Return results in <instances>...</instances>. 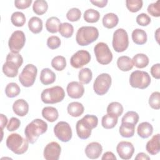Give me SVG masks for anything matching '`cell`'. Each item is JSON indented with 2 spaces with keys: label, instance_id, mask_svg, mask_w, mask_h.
I'll return each instance as SVG.
<instances>
[{
  "label": "cell",
  "instance_id": "f35d334b",
  "mask_svg": "<svg viewBox=\"0 0 160 160\" xmlns=\"http://www.w3.org/2000/svg\"><path fill=\"white\" fill-rule=\"evenodd\" d=\"M21 92L19 86L15 82H10L7 84L5 88V94L7 97L12 98L18 96Z\"/></svg>",
  "mask_w": 160,
  "mask_h": 160
},
{
  "label": "cell",
  "instance_id": "7a4b0ae2",
  "mask_svg": "<svg viewBox=\"0 0 160 160\" xmlns=\"http://www.w3.org/2000/svg\"><path fill=\"white\" fill-rule=\"evenodd\" d=\"M48 129V124L41 119H35L29 123L24 129L26 139L31 144L36 142L39 136L45 133Z\"/></svg>",
  "mask_w": 160,
  "mask_h": 160
},
{
  "label": "cell",
  "instance_id": "cb8c5ba5",
  "mask_svg": "<svg viewBox=\"0 0 160 160\" xmlns=\"http://www.w3.org/2000/svg\"><path fill=\"white\" fill-rule=\"evenodd\" d=\"M118 22L119 18L118 16L113 12L106 14L102 18V24L108 29H112L116 27Z\"/></svg>",
  "mask_w": 160,
  "mask_h": 160
},
{
  "label": "cell",
  "instance_id": "816d5d0a",
  "mask_svg": "<svg viewBox=\"0 0 160 160\" xmlns=\"http://www.w3.org/2000/svg\"><path fill=\"white\" fill-rule=\"evenodd\" d=\"M151 74L154 78L156 79H159L160 78V64L159 63L155 64L151 68Z\"/></svg>",
  "mask_w": 160,
  "mask_h": 160
},
{
  "label": "cell",
  "instance_id": "7bdbcfd3",
  "mask_svg": "<svg viewBox=\"0 0 160 160\" xmlns=\"http://www.w3.org/2000/svg\"><path fill=\"white\" fill-rule=\"evenodd\" d=\"M6 61H10L15 64L19 68L23 62V58L22 56L19 53L9 52L6 56Z\"/></svg>",
  "mask_w": 160,
  "mask_h": 160
},
{
  "label": "cell",
  "instance_id": "9c48e42d",
  "mask_svg": "<svg viewBox=\"0 0 160 160\" xmlns=\"http://www.w3.org/2000/svg\"><path fill=\"white\" fill-rule=\"evenodd\" d=\"M97 61L102 65H107L112 60V54L107 44L100 42L94 48Z\"/></svg>",
  "mask_w": 160,
  "mask_h": 160
},
{
  "label": "cell",
  "instance_id": "3957f363",
  "mask_svg": "<svg viewBox=\"0 0 160 160\" xmlns=\"http://www.w3.org/2000/svg\"><path fill=\"white\" fill-rule=\"evenodd\" d=\"M99 37V31L94 26H82L78 29L76 41L81 46L90 44L97 40Z\"/></svg>",
  "mask_w": 160,
  "mask_h": 160
},
{
  "label": "cell",
  "instance_id": "bcb514c9",
  "mask_svg": "<svg viewBox=\"0 0 160 160\" xmlns=\"http://www.w3.org/2000/svg\"><path fill=\"white\" fill-rule=\"evenodd\" d=\"M81 12L76 8H73L70 9L66 13L67 19L71 22H74L78 21L81 18Z\"/></svg>",
  "mask_w": 160,
  "mask_h": 160
},
{
  "label": "cell",
  "instance_id": "74e56055",
  "mask_svg": "<svg viewBox=\"0 0 160 160\" xmlns=\"http://www.w3.org/2000/svg\"><path fill=\"white\" fill-rule=\"evenodd\" d=\"M12 24L16 27H22L26 22L25 15L20 11L13 12L11 16Z\"/></svg>",
  "mask_w": 160,
  "mask_h": 160
},
{
  "label": "cell",
  "instance_id": "2e32d148",
  "mask_svg": "<svg viewBox=\"0 0 160 160\" xmlns=\"http://www.w3.org/2000/svg\"><path fill=\"white\" fill-rule=\"evenodd\" d=\"M68 96L72 99H79L81 98L84 92V88L81 82L78 81L70 82L66 88Z\"/></svg>",
  "mask_w": 160,
  "mask_h": 160
},
{
  "label": "cell",
  "instance_id": "ab89813d",
  "mask_svg": "<svg viewBox=\"0 0 160 160\" xmlns=\"http://www.w3.org/2000/svg\"><path fill=\"white\" fill-rule=\"evenodd\" d=\"M51 64L55 70L61 71L66 66V60L62 56H57L52 59Z\"/></svg>",
  "mask_w": 160,
  "mask_h": 160
},
{
  "label": "cell",
  "instance_id": "836d02e7",
  "mask_svg": "<svg viewBox=\"0 0 160 160\" xmlns=\"http://www.w3.org/2000/svg\"><path fill=\"white\" fill-rule=\"evenodd\" d=\"M123 107L122 104L118 102H112L109 104L107 108V113L119 117L123 112Z\"/></svg>",
  "mask_w": 160,
  "mask_h": 160
},
{
  "label": "cell",
  "instance_id": "484cf974",
  "mask_svg": "<svg viewBox=\"0 0 160 160\" xmlns=\"http://www.w3.org/2000/svg\"><path fill=\"white\" fill-rule=\"evenodd\" d=\"M119 132L122 137L131 138L134 134L135 125L128 122H122L119 127Z\"/></svg>",
  "mask_w": 160,
  "mask_h": 160
},
{
  "label": "cell",
  "instance_id": "f907efd6",
  "mask_svg": "<svg viewBox=\"0 0 160 160\" xmlns=\"http://www.w3.org/2000/svg\"><path fill=\"white\" fill-rule=\"evenodd\" d=\"M32 3V0H16L14 5L19 9H24L28 8Z\"/></svg>",
  "mask_w": 160,
  "mask_h": 160
},
{
  "label": "cell",
  "instance_id": "44dd1931",
  "mask_svg": "<svg viewBox=\"0 0 160 160\" xmlns=\"http://www.w3.org/2000/svg\"><path fill=\"white\" fill-rule=\"evenodd\" d=\"M153 132V127L148 122L140 123L137 128V133L139 137L146 139L151 136Z\"/></svg>",
  "mask_w": 160,
  "mask_h": 160
},
{
  "label": "cell",
  "instance_id": "4316f807",
  "mask_svg": "<svg viewBox=\"0 0 160 160\" xmlns=\"http://www.w3.org/2000/svg\"><path fill=\"white\" fill-rule=\"evenodd\" d=\"M147 34L141 29H135L132 32V39L133 42L138 45H142L147 42Z\"/></svg>",
  "mask_w": 160,
  "mask_h": 160
},
{
  "label": "cell",
  "instance_id": "e575fe53",
  "mask_svg": "<svg viewBox=\"0 0 160 160\" xmlns=\"http://www.w3.org/2000/svg\"><path fill=\"white\" fill-rule=\"evenodd\" d=\"M48 4L44 0H36L32 5V10L37 15H42L48 10Z\"/></svg>",
  "mask_w": 160,
  "mask_h": 160
},
{
  "label": "cell",
  "instance_id": "11a10c76",
  "mask_svg": "<svg viewBox=\"0 0 160 160\" xmlns=\"http://www.w3.org/2000/svg\"><path fill=\"white\" fill-rule=\"evenodd\" d=\"M0 119H1V131H2V129H4V128L7 125L8 118L4 114H0Z\"/></svg>",
  "mask_w": 160,
  "mask_h": 160
},
{
  "label": "cell",
  "instance_id": "ee69618b",
  "mask_svg": "<svg viewBox=\"0 0 160 160\" xmlns=\"http://www.w3.org/2000/svg\"><path fill=\"white\" fill-rule=\"evenodd\" d=\"M149 104L154 109L160 108V92L158 91L153 92L149 98Z\"/></svg>",
  "mask_w": 160,
  "mask_h": 160
},
{
  "label": "cell",
  "instance_id": "ba28073f",
  "mask_svg": "<svg viewBox=\"0 0 160 160\" xmlns=\"http://www.w3.org/2000/svg\"><path fill=\"white\" fill-rule=\"evenodd\" d=\"M37 73V68L32 64H28L25 66L19 75V81L24 87H31L35 82Z\"/></svg>",
  "mask_w": 160,
  "mask_h": 160
},
{
  "label": "cell",
  "instance_id": "8fae6325",
  "mask_svg": "<svg viewBox=\"0 0 160 160\" xmlns=\"http://www.w3.org/2000/svg\"><path fill=\"white\" fill-rule=\"evenodd\" d=\"M26 42V36L23 31H14L9 39L8 46L12 52L18 53L24 47Z\"/></svg>",
  "mask_w": 160,
  "mask_h": 160
},
{
  "label": "cell",
  "instance_id": "277c9868",
  "mask_svg": "<svg viewBox=\"0 0 160 160\" xmlns=\"http://www.w3.org/2000/svg\"><path fill=\"white\" fill-rule=\"evenodd\" d=\"M6 146L14 154L20 155L25 153L29 147V141L18 133H12L6 139Z\"/></svg>",
  "mask_w": 160,
  "mask_h": 160
},
{
  "label": "cell",
  "instance_id": "ac0fdd59",
  "mask_svg": "<svg viewBox=\"0 0 160 160\" xmlns=\"http://www.w3.org/2000/svg\"><path fill=\"white\" fill-rule=\"evenodd\" d=\"M12 110L17 116H25L29 111V104L23 99H17L12 104Z\"/></svg>",
  "mask_w": 160,
  "mask_h": 160
},
{
  "label": "cell",
  "instance_id": "60d3db41",
  "mask_svg": "<svg viewBox=\"0 0 160 160\" xmlns=\"http://www.w3.org/2000/svg\"><path fill=\"white\" fill-rule=\"evenodd\" d=\"M139 118V115L136 112L129 111H128L122 118L121 122H128L136 126V124L138 122Z\"/></svg>",
  "mask_w": 160,
  "mask_h": 160
},
{
  "label": "cell",
  "instance_id": "1f68e13d",
  "mask_svg": "<svg viewBox=\"0 0 160 160\" xmlns=\"http://www.w3.org/2000/svg\"><path fill=\"white\" fill-rule=\"evenodd\" d=\"M61 24L60 20L57 17L52 16L49 18L46 22V30L51 33H56Z\"/></svg>",
  "mask_w": 160,
  "mask_h": 160
},
{
  "label": "cell",
  "instance_id": "f6af8a7d",
  "mask_svg": "<svg viewBox=\"0 0 160 160\" xmlns=\"http://www.w3.org/2000/svg\"><path fill=\"white\" fill-rule=\"evenodd\" d=\"M160 1L158 0L155 2L150 4L147 9L148 12L153 17L160 16Z\"/></svg>",
  "mask_w": 160,
  "mask_h": 160
},
{
  "label": "cell",
  "instance_id": "db71d44e",
  "mask_svg": "<svg viewBox=\"0 0 160 160\" xmlns=\"http://www.w3.org/2000/svg\"><path fill=\"white\" fill-rule=\"evenodd\" d=\"M90 2L94 6L99 8H104L105 7L108 2V0H101V1H90Z\"/></svg>",
  "mask_w": 160,
  "mask_h": 160
},
{
  "label": "cell",
  "instance_id": "d590c367",
  "mask_svg": "<svg viewBox=\"0 0 160 160\" xmlns=\"http://www.w3.org/2000/svg\"><path fill=\"white\" fill-rule=\"evenodd\" d=\"M92 78V73L89 68H82L79 71L78 78L79 82L84 84H89Z\"/></svg>",
  "mask_w": 160,
  "mask_h": 160
},
{
  "label": "cell",
  "instance_id": "5bb4252c",
  "mask_svg": "<svg viewBox=\"0 0 160 160\" xmlns=\"http://www.w3.org/2000/svg\"><path fill=\"white\" fill-rule=\"evenodd\" d=\"M61 152V146L55 141L48 143L44 148L43 155L47 160H58Z\"/></svg>",
  "mask_w": 160,
  "mask_h": 160
},
{
  "label": "cell",
  "instance_id": "9a60e30c",
  "mask_svg": "<svg viewBox=\"0 0 160 160\" xmlns=\"http://www.w3.org/2000/svg\"><path fill=\"white\" fill-rule=\"evenodd\" d=\"M116 151L122 159L128 160L132 158L134 152V148L129 141H121L116 146Z\"/></svg>",
  "mask_w": 160,
  "mask_h": 160
},
{
  "label": "cell",
  "instance_id": "7c38bea8",
  "mask_svg": "<svg viewBox=\"0 0 160 160\" xmlns=\"http://www.w3.org/2000/svg\"><path fill=\"white\" fill-rule=\"evenodd\" d=\"M54 133L59 140L64 142L69 141L72 135L70 125L65 121H59L55 125Z\"/></svg>",
  "mask_w": 160,
  "mask_h": 160
},
{
  "label": "cell",
  "instance_id": "7dc6e473",
  "mask_svg": "<svg viewBox=\"0 0 160 160\" xmlns=\"http://www.w3.org/2000/svg\"><path fill=\"white\" fill-rule=\"evenodd\" d=\"M61 39L56 36H51L47 39V46L51 49H56L58 48L61 46Z\"/></svg>",
  "mask_w": 160,
  "mask_h": 160
},
{
  "label": "cell",
  "instance_id": "6da1fadb",
  "mask_svg": "<svg viewBox=\"0 0 160 160\" xmlns=\"http://www.w3.org/2000/svg\"><path fill=\"white\" fill-rule=\"evenodd\" d=\"M98 119L95 115L86 114L76 122V129L78 136L81 139L89 138L92 129L96 128Z\"/></svg>",
  "mask_w": 160,
  "mask_h": 160
},
{
  "label": "cell",
  "instance_id": "83f0119b",
  "mask_svg": "<svg viewBox=\"0 0 160 160\" xmlns=\"http://www.w3.org/2000/svg\"><path fill=\"white\" fill-rule=\"evenodd\" d=\"M19 68L15 64L10 61H6L2 66V72L9 78H14L18 74Z\"/></svg>",
  "mask_w": 160,
  "mask_h": 160
},
{
  "label": "cell",
  "instance_id": "603a6c76",
  "mask_svg": "<svg viewBox=\"0 0 160 160\" xmlns=\"http://www.w3.org/2000/svg\"><path fill=\"white\" fill-rule=\"evenodd\" d=\"M68 114L72 117H79L84 112V106L79 102H72L69 103L67 108Z\"/></svg>",
  "mask_w": 160,
  "mask_h": 160
},
{
  "label": "cell",
  "instance_id": "7402d4cb",
  "mask_svg": "<svg viewBox=\"0 0 160 160\" xmlns=\"http://www.w3.org/2000/svg\"><path fill=\"white\" fill-rule=\"evenodd\" d=\"M42 117L50 122L56 121L59 117V113L56 108L52 106H47L42 110Z\"/></svg>",
  "mask_w": 160,
  "mask_h": 160
},
{
  "label": "cell",
  "instance_id": "c3c4849f",
  "mask_svg": "<svg viewBox=\"0 0 160 160\" xmlns=\"http://www.w3.org/2000/svg\"><path fill=\"white\" fill-rule=\"evenodd\" d=\"M136 22L141 26H146L149 25L151 21V18L145 13H141L136 17Z\"/></svg>",
  "mask_w": 160,
  "mask_h": 160
},
{
  "label": "cell",
  "instance_id": "e0dca14e",
  "mask_svg": "<svg viewBox=\"0 0 160 160\" xmlns=\"http://www.w3.org/2000/svg\"><path fill=\"white\" fill-rule=\"evenodd\" d=\"M86 156L91 159H98L102 152L101 144L98 142H92L87 145L85 148Z\"/></svg>",
  "mask_w": 160,
  "mask_h": 160
},
{
  "label": "cell",
  "instance_id": "8d00e7d4",
  "mask_svg": "<svg viewBox=\"0 0 160 160\" xmlns=\"http://www.w3.org/2000/svg\"><path fill=\"white\" fill-rule=\"evenodd\" d=\"M58 31L62 37L69 38L73 34L74 28L73 26L69 22H63L60 24Z\"/></svg>",
  "mask_w": 160,
  "mask_h": 160
},
{
  "label": "cell",
  "instance_id": "b9f144b4",
  "mask_svg": "<svg viewBox=\"0 0 160 160\" xmlns=\"http://www.w3.org/2000/svg\"><path fill=\"white\" fill-rule=\"evenodd\" d=\"M143 2L142 0H126V5L128 9L132 12L139 11L142 7Z\"/></svg>",
  "mask_w": 160,
  "mask_h": 160
},
{
  "label": "cell",
  "instance_id": "ffe728a7",
  "mask_svg": "<svg viewBox=\"0 0 160 160\" xmlns=\"http://www.w3.org/2000/svg\"><path fill=\"white\" fill-rule=\"evenodd\" d=\"M41 82L44 85L52 84L56 80L55 73L49 68H44L41 70L39 78Z\"/></svg>",
  "mask_w": 160,
  "mask_h": 160
},
{
  "label": "cell",
  "instance_id": "9f6ffc18",
  "mask_svg": "<svg viewBox=\"0 0 160 160\" xmlns=\"http://www.w3.org/2000/svg\"><path fill=\"white\" fill-rule=\"evenodd\" d=\"M135 159L136 160H149L150 158L145 154L144 152H139L135 157Z\"/></svg>",
  "mask_w": 160,
  "mask_h": 160
},
{
  "label": "cell",
  "instance_id": "d6986e66",
  "mask_svg": "<svg viewBox=\"0 0 160 160\" xmlns=\"http://www.w3.org/2000/svg\"><path fill=\"white\" fill-rule=\"evenodd\" d=\"M160 134L154 135L152 138L146 143V149L151 155L157 154L160 151Z\"/></svg>",
  "mask_w": 160,
  "mask_h": 160
},
{
  "label": "cell",
  "instance_id": "8992f818",
  "mask_svg": "<svg viewBox=\"0 0 160 160\" xmlns=\"http://www.w3.org/2000/svg\"><path fill=\"white\" fill-rule=\"evenodd\" d=\"M151 83V77L145 71L136 70L131 72L129 77V84L132 88L144 89Z\"/></svg>",
  "mask_w": 160,
  "mask_h": 160
},
{
  "label": "cell",
  "instance_id": "4fadbf2b",
  "mask_svg": "<svg viewBox=\"0 0 160 160\" xmlns=\"http://www.w3.org/2000/svg\"><path fill=\"white\" fill-rule=\"evenodd\" d=\"M91 61V54L86 50H79L75 52L70 59L72 67L78 69L88 64Z\"/></svg>",
  "mask_w": 160,
  "mask_h": 160
},
{
  "label": "cell",
  "instance_id": "f546056e",
  "mask_svg": "<svg viewBox=\"0 0 160 160\" xmlns=\"http://www.w3.org/2000/svg\"><path fill=\"white\" fill-rule=\"evenodd\" d=\"M133 65L138 68H144L146 67L149 62V58L145 54L139 53L134 56L132 59Z\"/></svg>",
  "mask_w": 160,
  "mask_h": 160
},
{
  "label": "cell",
  "instance_id": "52a82bcc",
  "mask_svg": "<svg viewBox=\"0 0 160 160\" xmlns=\"http://www.w3.org/2000/svg\"><path fill=\"white\" fill-rule=\"evenodd\" d=\"M112 44L114 51L118 52L126 51L129 46V38L126 31L122 28L116 29L113 34Z\"/></svg>",
  "mask_w": 160,
  "mask_h": 160
},
{
  "label": "cell",
  "instance_id": "681fc988",
  "mask_svg": "<svg viewBox=\"0 0 160 160\" xmlns=\"http://www.w3.org/2000/svg\"><path fill=\"white\" fill-rule=\"evenodd\" d=\"M21 125V121L19 119L12 117L10 119L8 124H7V129L9 131H14L17 130Z\"/></svg>",
  "mask_w": 160,
  "mask_h": 160
},
{
  "label": "cell",
  "instance_id": "f1b7e54d",
  "mask_svg": "<svg viewBox=\"0 0 160 160\" xmlns=\"http://www.w3.org/2000/svg\"><path fill=\"white\" fill-rule=\"evenodd\" d=\"M28 28L32 33L38 34L42 29V21L39 18L33 16L29 20Z\"/></svg>",
  "mask_w": 160,
  "mask_h": 160
},
{
  "label": "cell",
  "instance_id": "4dcf8cb0",
  "mask_svg": "<svg viewBox=\"0 0 160 160\" xmlns=\"http://www.w3.org/2000/svg\"><path fill=\"white\" fill-rule=\"evenodd\" d=\"M118 121V118L109 114H105L102 116L101 120L102 126L107 129H112L115 127L117 124Z\"/></svg>",
  "mask_w": 160,
  "mask_h": 160
},
{
  "label": "cell",
  "instance_id": "d4e9b609",
  "mask_svg": "<svg viewBox=\"0 0 160 160\" xmlns=\"http://www.w3.org/2000/svg\"><path fill=\"white\" fill-rule=\"evenodd\" d=\"M118 68L122 71H129L133 68L132 59L127 56H122L117 60Z\"/></svg>",
  "mask_w": 160,
  "mask_h": 160
},
{
  "label": "cell",
  "instance_id": "5b68a950",
  "mask_svg": "<svg viewBox=\"0 0 160 160\" xmlns=\"http://www.w3.org/2000/svg\"><path fill=\"white\" fill-rule=\"evenodd\" d=\"M64 97V90L59 86L45 89L41 94V101L45 104H55L61 102Z\"/></svg>",
  "mask_w": 160,
  "mask_h": 160
},
{
  "label": "cell",
  "instance_id": "6f0895ef",
  "mask_svg": "<svg viewBox=\"0 0 160 160\" xmlns=\"http://www.w3.org/2000/svg\"><path fill=\"white\" fill-rule=\"evenodd\" d=\"M159 30H160V28H158L156 32H155V38L158 42V43H159Z\"/></svg>",
  "mask_w": 160,
  "mask_h": 160
},
{
  "label": "cell",
  "instance_id": "f5cc1de1",
  "mask_svg": "<svg viewBox=\"0 0 160 160\" xmlns=\"http://www.w3.org/2000/svg\"><path fill=\"white\" fill-rule=\"evenodd\" d=\"M102 160H104V159H111V160H116V157L115 156V155L114 154L113 152H111V151H108L104 153V154L102 155V158H101Z\"/></svg>",
  "mask_w": 160,
  "mask_h": 160
},
{
  "label": "cell",
  "instance_id": "d6a6232c",
  "mask_svg": "<svg viewBox=\"0 0 160 160\" xmlns=\"http://www.w3.org/2000/svg\"><path fill=\"white\" fill-rule=\"evenodd\" d=\"M83 18L85 21L89 23H94L99 21L100 18L99 12L94 9H88L85 11Z\"/></svg>",
  "mask_w": 160,
  "mask_h": 160
},
{
  "label": "cell",
  "instance_id": "30bf717a",
  "mask_svg": "<svg viewBox=\"0 0 160 160\" xmlns=\"http://www.w3.org/2000/svg\"><path fill=\"white\" fill-rule=\"evenodd\" d=\"M111 76L108 73H102L97 76L94 82V91L96 94L102 96L108 92L111 87Z\"/></svg>",
  "mask_w": 160,
  "mask_h": 160
}]
</instances>
